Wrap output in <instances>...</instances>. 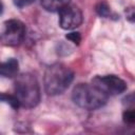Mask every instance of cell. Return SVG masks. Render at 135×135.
Instances as JSON below:
<instances>
[{"label":"cell","instance_id":"6da1fadb","mask_svg":"<svg viewBox=\"0 0 135 135\" xmlns=\"http://www.w3.org/2000/svg\"><path fill=\"white\" fill-rule=\"evenodd\" d=\"M74 72L63 63H54L44 72V90L47 95L55 96L62 94L72 83Z\"/></svg>","mask_w":135,"mask_h":135},{"label":"cell","instance_id":"7a4b0ae2","mask_svg":"<svg viewBox=\"0 0 135 135\" xmlns=\"http://www.w3.org/2000/svg\"><path fill=\"white\" fill-rule=\"evenodd\" d=\"M109 95L93 82L77 84L72 93V99L75 104L84 110H97L103 107L108 101Z\"/></svg>","mask_w":135,"mask_h":135},{"label":"cell","instance_id":"3957f363","mask_svg":"<svg viewBox=\"0 0 135 135\" xmlns=\"http://www.w3.org/2000/svg\"><path fill=\"white\" fill-rule=\"evenodd\" d=\"M15 95L20 107L35 108L40 101V86L36 77L30 73L18 75L15 80Z\"/></svg>","mask_w":135,"mask_h":135},{"label":"cell","instance_id":"277c9868","mask_svg":"<svg viewBox=\"0 0 135 135\" xmlns=\"http://www.w3.org/2000/svg\"><path fill=\"white\" fill-rule=\"evenodd\" d=\"M25 36V25L17 19H9L3 22L1 28V42L7 46L19 45Z\"/></svg>","mask_w":135,"mask_h":135},{"label":"cell","instance_id":"5b68a950","mask_svg":"<svg viewBox=\"0 0 135 135\" xmlns=\"http://www.w3.org/2000/svg\"><path fill=\"white\" fill-rule=\"evenodd\" d=\"M92 82L109 96L121 94L127 90V83L121 78L115 75L96 76L92 80Z\"/></svg>","mask_w":135,"mask_h":135},{"label":"cell","instance_id":"8992f818","mask_svg":"<svg viewBox=\"0 0 135 135\" xmlns=\"http://www.w3.org/2000/svg\"><path fill=\"white\" fill-rule=\"evenodd\" d=\"M59 25L63 30H74L82 23L83 17L81 11L76 6L72 4H68L63 8H61L59 12Z\"/></svg>","mask_w":135,"mask_h":135},{"label":"cell","instance_id":"52a82bcc","mask_svg":"<svg viewBox=\"0 0 135 135\" xmlns=\"http://www.w3.org/2000/svg\"><path fill=\"white\" fill-rule=\"evenodd\" d=\"M18 71H19V63L15 58H9L1 63L0 74L2 77H6V78L17 77Z\"/></svg>","mask_w":135,"mask_h":135},{"label":"cell","instance_id":"ba28073f","mask_svg":"<svg viewBox=\"0 0 135 135\" xmlns=\"http://www.w3.org/2000/svg\"><path fill=\"white\" fill-rule=\"evenodd\" d=\"M70 1L71 0H41V5L47 12H59L70 4Z\"/></svg>","mask_w":135,"mask_h":135},{"label":"cell","instance_id":"9c48e42d","mask_svg":"<svg viewBox=\"0 0 135 135\" xmlns=\"http://www.w3.org/2000/svg\"><path fill=\"white\" fill-rule=\"evenodd\" d=\"M1 100L5 103H7L8 105H11L13 109H18L20 107V102L18 100V98L16 97V95H8V94H1Z\"/></svg>","mask_w":135,"mask_h":135},{"label":"cell","instance_id":"30bf717a","mask_svg":"<svg viewBox=\"0 0 135 135\" xmlns=\"http://www.w3.org/2000/svg\"><path fill=\"white\" fill-rule=\"evenodd\" d=\"M122 119L128 124H135V109L126 110L122 114Z\"/></svg>","mask_w":135,"mask_h":135},{"label":"cell","instance_id":"8fae6325","mask_svg":"<svg viewBox=\"0 0 135 135\" xmlns=\"http://www.w3.org/2000/svg\"><path fill=\"white\" fill-rule=\"evenodd\" d=\"M96 12H97L98 15L101 16V17H109V15L111 14L110 7H109L108 4L104 3V2H100V3L96 6Z\"/></svg>","mask_w":135,"mask_h":135},{"label":"cell","instance_id":"7c38bea8","mask_svg":"<svg viewBox=\"0 0 135 135\" xmlns=\"http://www.w3.org/2000/svg\"><path fill=\"white\" fill-rule=\"evenodd\" d=\"M65 38H66L68 40L72 41V42L75 43V44H79V42L81 41V36H80V34H79L78 32L69 33V34L65 36Z\"/></svg>","mask_w":135,"mask_h":135},{"label":"cell","instance_id":"4fadbf2b","mask_svg":"<svg viewBox=\"0 0 135 135\" xmlns=\"http://www.w3.org/2000/svg\"><path fill=\"white\" fill-rule=\"evenodd\" d=\"M124 13H126V18L130 22H135V6L127 7Z\"/></svg>","mask_w":135,"mask_h":135},{"label":"cell","instance_id":"5bb4252c","mask_svg":"<svg viewBox=\"0 0 135 135\" xmlns=\"http://www.w3.org/2000/svg\"><path fill=\"white\" fill-rule=\"evenodd\" d=\"M35 0H13L14 4L18 7H24V6H28L30 4H32Z\"/></svg>","mask_w":135,"mask_h":135},{"label":"cell","instance_id":"9a60e30c","mask_svg":"<svg viewBox=\"0 0 135 135\" xmlns=\"http://www.w3.org/2000/svg\"><path fill=\"white\" fill-rule=\"evenodd\" d=\"M123 102L128 103V104H135V92H132V93L128 94L123 98Z\"/></svg>","mask_w":135,"mask_h":135}]
</instances>
